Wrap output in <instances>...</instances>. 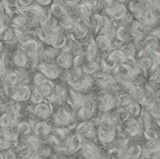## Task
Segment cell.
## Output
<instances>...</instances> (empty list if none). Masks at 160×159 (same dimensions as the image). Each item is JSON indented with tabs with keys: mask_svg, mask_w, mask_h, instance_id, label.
I'll return each mask as SVG.
<instances>
[{
	"mask_svg": "<svg viewBox=\"0 0 160 159\" xmlns=\"http://www.w3.org/2000/svg\"><path fill=\"white\" fill-rule=\"evenodd\" d=\"M128 155L131 157L132 159H138L141 157L142 152V147L140 144H134L127 148Z\"/></svg>",
	"mask_w": 160,
	"mask_h": 159,
	"instance_id": "obj_29",
	"label": "cell"
},
{
	"mask_svg": "<svg viewBox=\"0 0 160 159\" xmlns=\"http://www.w3.org/2000/svg\"><path fill=\"white\" fill-rule=\"evenodd\" d=\"M97 111H98V107H97L96 97H94L93 95H86L82 104L76 111L77 117L82 121L90 120L97 113Z\"/></svg>",
	"mask_w": 160,
	"mask_h": 159,
	"instance_id": "obj_4",
	"label": "cell"
},
{
	"mask_svg": "<svg viewBox=\"0 0 160 159\" xmlns=\"http://www.w3.org/2000/svg\"><path fill=\"white\" fill-rule=\"evenodd\" d=\"M36 1H37V3H38V5H40V6H42V7H45V6L50 5V4L52 3V0H36Z\"/></svg>",
	"mask_w": 160,
	"mask_h": 159,
	"instance_id": "obj_34",
	"label": "cell"
},
{
	"mask_svg": "<svg viewBox=\"0 0 160 159\" xmlns=\"http://www.w3.org/2000/svg\"><path fill=\"white\" fill-rule=\"evenodd\" d=\"M36 67L51 81L60 78L63 73V69L54 61H39Z\"/></svg>",
	"mask_w": 160,
	"mask_h": 159,
	"instance_id": "obj_6",
	"label": "cell"
},
{
	"mask_svg": "<svg viewBox=\"0 0 160 159\" xmlns=\"http://www.w3.org/2000/svg\"><path fill=\"white\" fill-rule=\"evenodd\" d=\"M120 50L124 52L127 58H135L136 53H137V49L135 45L130 42H127L126 44L123 43L120 46Z\"/></svg>",
	"mask_w": 160,
	"mask_h": 159,
	"instance_id": "obj_23",
	"label": "cell"
},
{
	"mask_svg": "<svg viewBox=\"0 0 160 159\" xmlns=\"http://www.w3.org/2000/svg\"><path fill=\"white\" fill-rule=\"evenodd\" d=\"M99 66L98 62H91V61H86L84 62V64L82 67V71L83 72V74L86 75H94L96 74L98 71H99Z\"/></svg>",
	"mask_w": 160,
	"mask_h": 159,
	"instance_id": "obj_21",
	"label": "cell"
},
{
	"mask_svg": "<svg viewBox=\"0 0 160 159\" xmlns=\"http://www.w3.org/2000/svg\"><path fill=\"white\" fill-rule=\"evenodd\" d=\"M125 125V132L129 135L130 137H137L142 134L143 127L140 119H137L136 117L128 118V121H126Z\"/></svg>",
	"mask_w": 160,
	"mask_h": 159,
	"instance_id": "obj_10",
	"label": "cell"
},
{
	"mask_svg": "<svg viewBox=\"0 0 160 159\" xmlns=\"http://www.w3.org/2000/svg\"><path fill=\"white\" fill-rule=\"evenodd\" d=\"M45 159H47V158H45Z\"/></svg>",
	"mask_w": 160,
	"mask_h": 159,
	"instance_id": "obj_37",
	"label": "cell"
},
{
	"mask_svg": "<svg viewBox=\"0 0 160 159\" xmlns=\"http://www.w3.org/2000/svg\"><path fill=\"white\" fill-rule=\"evenodd\" d=\"M117 97V108H126L131 101L132 98L128 93H122L120 95H116Z\"/></svg>",
	"mask_w": 160,
	"mask_h": 159,
	"instance_id": "obj_27",
	"label": "cell"
},
{
	"mask_svg": "<svg viewBox=\"0 0 160 159\" xmlns=\"http://www.w3.org/2000/svg\"><path fill=\"white\" fill-rule=\"evenodd\" d=\"M16 128H17V131H18L19 135L27 136V135H29V133L32 130V126H31L30 123L22 121V122H18L17 123Z\"/></svg>",
	"mask_w": 160,
	"mask_h": 159,
	"instance_id": "obj_26",
	"label": "cell"
},
{
	"mask_svg": "<svg viewBox=\"0 0 160 159\" xmlns=\"http://www.w3.org/2000/svg\"><path fill=\"white\" fill-rule=\"evenodd\" d=\"M49 79L47 77H45L41 72H37L34 74V76L32 77V82H33V85L34 86H38L40 85L41 83L45 82L46 81H48Z\"/></svg>",
	"mask_w": 160,
	"mask_h": 159,
	"instance_id": "obj_31",
	"label": "cell"
},
{
	"mask_svg": "<svg viewBox=\"0 0 160 159\" xmlns=\"http://www.w3.org/2000/svg\"><path fill=\"white\" fill-rule=\"evenodd\" d=\"M116 1H118V2H121V3H122V2H123V1H125V0H116Z\"/></svg>",
	"mask_w": 160,
	"mask_h": 159,
	"instance_id": "obj_36",
	"label": "cell"
},
{
	"mask_svg": "<svg viewBox=\"0 0 160 159\" xmlns=\"http://www.w3.org/2000/svg\"><path fill=\"white\" fill-rule=\"evenodd\" d=\"M1 40L8 44H14L18 41V37L13 28H5L1 33Z\"/></svg>",
	"mask_w": 160,
	"mask_h": 159,
	"instance_id": "obj_19",
	"label": "cell"
},
{
	"mask_svg": "<svg viewBox=\"0 0 160 159\" xmlns=\"http://www.w3.org/2000/svg\"><path fill=\"white\" fill-rule=\"evenodd\" d=\"M84 142V139L77 133L68 136L65 139V142L63 144V151H67L68 153L78 152L82 149Z\"/></svg>",
	"mask_w": 160,
	"mask_h": 159,
	"instance_id": "obj_7",
	"label": "cell"
},
{
	"mask_svg": "<svg viewBox=\"0 0 160 159\" xmlns=\"http://www.w3.org/2000/svg\"><path fill=\"white\" fill-rule=\"evenodd\" d=\"M73 54L70 52H61L57 54L55 61L56 64L63 69H69L73 65Z\"/></svg>",
	"mask_w": 160,
	"mask_h": 159,
	"instance_id": "obj_14",
	"label": "cell"
},
{
	"mask_svg": "<svg viewBox=\"0 0 160 159\" xmlns=\"http://www.w3.org/2000/svg\"><path fill=\"white\" fill-rule=\"evenodd\" d=\"M113 117L117 124H124L126 121L128 120L130 115L126 108H119L116 112H114Z\"/></svg>",
	"mask_w": 160,
	"mask_h": 159,
	"instance_id": "obj_24",
	"label": "cell"
},
{
	"mask_svg": "<svg viewBox=\"0 0 160 159\" xmlns=\"http://www.w3.org/2000/svg\"><path fill=\"white\" fill-rule=\"evenodd\" d=\"M53 112V109L52 104L48 101H42L38 104H36V106L33 108L32 113L37 118L40 120H47L50 117H52Z\"/></svg>",
	"mask_w": 160,
	"mask_h": 159,
	"instance_id": "obj_9",
	"label": "cell"
},
{
	"mask_svg": "<svg viewBox=\"0 0 160 159\" xmlns=\"http://www.w3.org/2000/svg\"><path fill=\"white\" fill-rule=\"evenodd\" d=\"M68 91L67 87L64 85V83H57L54 84V90H53V97L52 99L50 101L51 104L54 103L56 105H60L67 101L68 99Z\"/></svg>",
	"mask_w": 160,
	"mask_h": 159,
	"instance_id": "obj_12",
	"label": "cell"
},
{
	"mask_svg": "<svg viewBox=\"0 0 160 159\" xmlns=\"http://www.w3.org/2000/svg\"><path fill=\"white\" fill-rule=\"evenodd\" d=\"M127 111L128 112L129 115L132 116V117H138L140 114H141V112H142V106L139 102L137 101H131L127 107H126Z\"/></svg>",
	"mask_w": 160,
	"mask_h": 159,
	"instance_id": "obj_25",
	"label": "cell"
},
{
	"mask_svg": "<svg viewBox=\"0 0 160 159\" xmlns=\"http://www.w3.org/2000/svg\"><path fill=\"white\" fill-rule=\"evenodd\" d=\"M75 112L76 110L68 101H66L58 105L55 112H52V117L53 123L57 127H67L71 123Z\"/></svg>",
	"mask_w": 160,
	"mask_h": 159,
	"instance_id": "obj_2",
	"label": "cell"
},
{
	"mask_svg": "<svg viewBox=\"0 0 160 159\" xmlns=\"http://www.w3.org/2000/svg\"><path fill=\"white\" fill-rule=\"evenodd\" d=\"M24 144L26 146H28L30 148V150L34 153V152H38V149L41 146V142H40V139L38 138L37 136L31 135L27 139H25Z\"/></svg>",
	"mask_w": 160,
	"mask_h": 159,
	"instance_id": "obj_22",
	"label": "cell"
},
{
	"mask_svg": "<svg viewBox=\"0 0 160 159\" xmlns=\"http://www.w3.org/2000/svg\"><path fill=\"white\" fill-rule=\"evenodd\" d=\"M142 134H143L144 138L147 141H152V140L158 139V132L153 127H151V128H145L142 131Z\"/></svg>",
	"mask_w": 160,
	"mask_h": 159,
	"instance_id": "obj_32",
	"label": "cell"
},
{
	"mask_svg": "<svg viewBox=\"0 0 160 159\" xmlns=\"http://www.w3.org/2000/svg\"><path fill=\"white\" fill-rule=\"evenodd\" d=\"M95 43L99 50V52H102L103 54L108 53L112 50V45H111V40L103 34H100L98 36L97 39L95 40Z\"/></svg>",
	"mask_w": 160,
	"mask_h": 159,
	"instance_id": "obj_18",
	"label": "cell"
},
{
	"mask_svg": "<svg viewBox=\"0 0 160 159\" xmlns=\"http://www.w3.org/2000/svg\"><path fill=\"white\" fill-rule=\"evenodd\" d=\"M31 86L24 82H17L12 86L6 88L7 96L13 100L22 102L29 99Z\"/></svg>",
	"mask_w": 160,
	"mask_h": 159,
	"instance_id": "obj_3",
	"label": "cell"
},
{
	"mask_svg": "<svg viewBox=\"0 0 160 159\" xmlns=\"http://www.w3.org/2000/svg\"><path fill=\"white\" fill-rule=\"evenodd\" d=\"M96 125L89 120H84L81 122L76 127V133L82 136L84 140L86 139H93L97 135Z\"/></svg>",
	"mask_w": 160,
	"mask_h": 159,
	"instance_id": "obj_8",
	"label": "cell"
},
{
	"mask_svg": "<svg viewBox=\"0 0 160 159\" xmlns=\"http://www.w3.org/2000/svg\"><path fill=\"white\" fill-rule=\"evenodd\" d=\"M29 99L31 100V102L33 104H38L40 102H42L44 100L42 95L40 94V92L38 90V88L36 86H31V91H30V97Z\"/></svg>",
	"mask_w": 160,
	"mask_h": 159,
	"instance_id": "obj_28",
	"label": "cell"
},
{
	"mask_svg": "<svg viewBox=\"0 0 160 159\" xmlns=\"http://www.w3.org/2000/svg\"><path fill=\"white\" fill-rule=\"evenodd\" d=\"M2 155L4 157V159H17V155L10 147L6 150H3Z\"/></svg>",
	"mask_w": 160,
	"mask_h": 159,
	"instance_id": "obj_33",
	"label": "cell"
},
{
	"mask_svg": "<svg viewBox=\"0 0 160 159\" xmlns=\"http://www.w3.org/2000/svg\"><path fill=\"white\" fill-rule=\"evenodd\" d=\"M145 149L150 152L152 155L155 153H158L160 148L159 140L156 139V140H152V141H147V142L145 143Z\"/></svg>",
	"mask_w": 160,
	"mask_h": 159,
	"instance_id": "obj_30",
	"label": "cell"
},
{
	"mask_svg": "<svg viewBox=\"0 0 160 159\" xmlns=\"http://www.w3.org/2000/svg\"><path fill=\"white\" fill-rule=\"evenodd\" d=\"M11 60L17 67L26 68V67H27V55L22 48L16 50L12 53Z\"/></svg>",
	"mask_w": 160,
	"mask_h": 159,
	"instance_id": "obj_17",
	"label": "cell"
},
{
	"mask_svg": "<svg viewBox=\"0 0 160 159\" xmlns=\"http://www.w3.org/2000/svg\"><path fill=\"white\" fill-rule=\"evenodd\" d=\"M38 90L40 92L44 99H47L49 102L52 99L53 97V90H54V83L51 81L48 80L45 82L41 83L38 86H36Z\"/></svg>",
	"mask_w": 160,
	"mask_h": 159,
	"instance_id": "obj_15",
	"label": "cell"
},
{
	"mask_svg": "<svg viewBox=\"0 0 160 159\" xmlns=\"http://www.w3.org/2000/svg\"><path fill=\"white\" fill-rule=\"evenodd\" d=\"M50 13L52 16H53L57 20H59L60 18H62L68 14L65 5L61 4L60 2H56V3L52 4V7L50 9Z\"/></svg>",
	"mask_w": 160,
	"mask_h": 159,
	"instance_id": "obj_20",
	"label": "cell"
},
{
	"mask_svg": "<svg viewBox=\"0 0 160 159\" xmlns=\"http://www.w3.org/2000/svg\"><path fill=\"white\" fill-rule=\"evenodd\" d=\"M82 156L84 159H102L103 156L100 149L92 142H84L82 147Z\"/></svg>",
	"mask_w": 160,
	"mask_h": 159,
	"instance_id": "obj_11",
	"label": "cell"
},
{
	"mask_svg": "<svg viewBox=\"0 0 160 159\" xmlns=\"http://www.w3.org/2000/svg\"><path fill=\"white\" fill-rule=\"evenodd\" d=\"M32 129L34 131V135L37 136L39 139H43L46 138L51 132H52V126L46 122L45 120H41L39 122H37L33 127Z\"/></svg>",
	"mask_w": 160,
	"mask_h": 159,
	"instance_id": "obj_13",
	"label": "cell"
},
{
	"mask_svg": "<svg viewBox=\"0 0 160 159\" xmlns=\"http://www.w3.org/2000/svg\"><path fill=\"white\" fill-rule=\"evenodd\" d=\"M0 159H4V157H3L2 154H0Z\"/></svg>",
	"mask_w": 160,
	"mask_h": 159,
	"instance_id": "obj_35",
	"label": "cell"
},
{
	"mask_svg": "<svg viewBox=\"0 0 160 159\" xmlns=\"http://www.w3.org/2000/svg\"><path fill=\"white\" fill-rule=\"evenodd\" d=\"M19 122V115L12 112H4L0 116V127H11Z\"/></svg>",
	"mask_w": 160,
	"mask_h": 159,
	"instance_id": "obj_16",
	"label": "cell"
},
{
	"mask_svg": "<svg viewBox=\"0 0 160 159\" xmlns=\"http://www.w3.org/2000/svg\"><path fill=\"white\" fill-rule=\"evenodd\" d=\"M117 123L112 115L107 114L106 120L100 124L97 129V135L99 142L103 144H108L112 142L116 138V126Z\"/></svg>",
	"mask_w": 160,
	"mask_h": 159,
	"instance_id": "obj_1",
	"label": "cell"
},
{
	"mask_svg": "<svg viewBox=\"0 0 160 159\" xmlns=\"http://www.w3.org/2000/svg\"><path fill=\"white\" fill-rule=\"evenodd\" d=\"M96 100L98 112H108L114 108H117V97L116 94L112 91L100 93L98 97H96Z\"/></svg>",
	"mask_w": 160,
	"mask_h": 159,
	"instance_id": "obj_5",
	"label": "cell"
}]
</instances>
